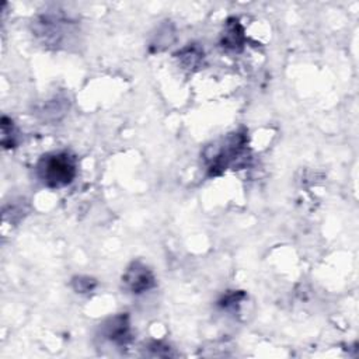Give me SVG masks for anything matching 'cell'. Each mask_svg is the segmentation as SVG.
<instances>
[{
    "instance_id": "cell-1",
    "label": "cell",
    "mask_w": 359,
    "mask_h": 359,
    "mask_svg": "<svg viewBox=\"0 0 359 359\" xmlns=\"http://www.w3.org/2000/svg\"><path fill=\"white\" fill-rule=\"evenodd\" d=\"M76 171V158L67 151L46 154L36 165L39 180L49 188H62L69 185L74 180Z\"/></svg>"
},
{
    "instance_id": "cell-2",
    "label": "cell",
    "mask_w": 359,
    "mask_h": 359,
    "mask_svg": "<svg viewBox=\"0 0 359 359\" xmlns=\"http://www.w3.org/2000/svg\"><path fill=\"white\" fill-rule=\"evenodd\" d=\"M245 146V137L241 133H236L229 136L224 143L219 149H213L215 154L209 157L212 160V164L209 165V170L212 174H216V170H224L230 163H233L238 156L243 154Z\"/></svg>"
},
{
    "instance_id": "cell-3",
    "label": "cell",
    "mask_w": 359,
    "mask_h": 359,
    "mask_svg": "<svg viewBox=\"0 0 359 359\" xmlns=\"http://www.w3.org/2000/svg\"><path fill=\"white\" fill-rule=\"evenodd\" d=\"M122 282L132 293H142L154 286V276L149 268L140 262H133L122 276Z\"/></svg>"
},
{
    "instance_id": "cell-4",
    "label": "cell",
    "mask_w": 359,
    "mask_h": 359,
    "mask_svg": "<svg viewBox=\"0 0 359 359\" xmlns=\"http://www.w3.org/2000/svg\"><path fill=\"white\" fill-rule=\"evenodd\" d=\"M102 334L111 342H115L119 345L126 344L130 339V325H129L128 316L121 314L109 318L102 327Z\"/></svg>"
},
{
    "instance_id": "cell-5",
    "label": "cell",
    "mask_w": 359,
    "mask_h": 359,
    "mask_svg": "<svg viewBox=\"0 0 359 359\" xmlns=\"http://www.w3.org/2000/svg\"><path fill=\"white\" fill-rule=\"evenodd\" d=\"M237 28H240L238 24H231L227 27V31L223 34V46L236 49L237 45H241V32H237Z\"/></svg>"
},
{
    "instance_id": "cell-6",
    "label": "cell",
    "mask_w": 359,
    "mask_h": 359,
    "mask_svg": "<svg viewBox=\"0 0 359 359\" xmlns=\"http://www.w3.org/2000/svg\"><path fill=\"white\" fill-rule=\"evenodd\" d=\"M90 280H91V279H88V278H86L84 280H83V278H79L77 280H74V283H77L76 290H77V292H90V290L94 287V285H93V286L90 285Z\"/></svg>"
}]
</instances>
